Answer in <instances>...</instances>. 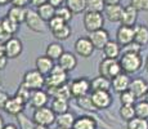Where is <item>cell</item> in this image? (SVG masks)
<instances>
[{
    "label": "cell",
    "mask_w": 148,
    "mask_h": 129,
    "mask_svg": "<svg viewBox=\"0 0 148 129\" xmlns=\"http://www.w3.org/2000/svg\"><path fill=\"white\" fill-rule=\"evenodd\" d=\"M76 103H77V106L82 110H86V111H97V107L94 106V103H93L92 98H90V96H84V97H79V98H76Z\"/></svg>",
    "instance_id": "1f68e13d"
},
{
    "label": "cell",
    "mask_w": 148,
    "mask_h": 129,
    "mask_svg": "<svg viewBox=\"0 0 148 129\" xmlns=\"http://www.w3.org/2000/svg\"><path fill=\"white\" fill-rule=\"evenodd\" d=\"M48 93L50 94L54 98H63V99H70L72 97L71 93V87L70 84H63L59 85V87H54V88H48Z\"/></svg>",
    "instance_id": "ffe728a7"
},
{
    "label": "cell",
    "mask_w": 148,
    "mask_h": 129,
    "mask_svg": "<svg viewBox=\"0 0 148 129\" xmlns=\"http://www.w3.org/2000/svg\"><path fill=\"white\" fill-rule=\"evenodd\" d=\"M71 32H72V31H71V27L68 26V23H64L61 28L53 31L52 34H53V36L57 40H61V41H63V40H67L68 38H70Z\"/></svg>",
    "instance_id": "d590c367"
},
{
    "label": "cell",
    "mask_w": 148,
    "mask_h": 129,
    "mask_svg": "<svg viewBox=\"0 0 148 129\" xmlns=\"http://www.w3.org/2000/svg\"><path fill=\"white\" fill-rule=\"evenodd\" d=\"M130 4L138 10H148V0H130Z\"/></svg>",
    "instance_id": "ee69618b"
},
{
    "label": "cell",
    "mask_w": 148,
    "mask_h": 129,
    "mask_svg": "<svg viewBox=\"0 0 148 129\" xmlns=\"http://www.w3.org/2000/svg\"><path fill=\"white\" fill-rule=\"evenodd\" d=\"M12 5H17V7H27L31 3V0H10Z\"/></svg>",
    "instance_id": "c3c4849f"
},
{
    "label": "cell",
    "mask_w": 148,
    "mask_h": 129,
    "mask_svg": "<svg viewBox=\"0 0 148 129\" xmlns=\"http://www.w3.org/2000/svg\"><path fill=\"white\" fill-rule=\"evenodd\" d=\"M66 83H67V71L63 70L59 65L54 66L53 70L45 77V85L48 88L59 87V85H63Z\"/></svg>",
    "instance_id": "3957f363"
},
{
    "label": "cell",
    "mask_w": 148,
    "mask_h": 129,
    "mask_svg": "<svg viewBox=\"0 0 148 129\" xmlns=\"http://www.w3.org/2000/svg\"><path fill=\"white\" fill-rule=\"evenodd\" d=\"M50 107L57 115H61V114H64L68 111V101L63 98H54Z\"/></svg>",
    "instance_id": "4dcf8cb0"
},
{
    "label": "cell",
    "mask_w": 148,
    "mask_h": 129,
    "mask_svg": "<svg viewBox=\"0 0 148 129\" xmlns=\"http://www.w3.org/2000/svg\"><path fill=\"white\" fill-rule=\"evenodd\" d=\"M4 48H5V56L8 58H17L23 50V44L18 38L12 36V38H9L4 43Z\"/></svg>",
    "instance_id": "9c48e42d"
},
{
    "label": "cell",
    "mask_w": 148,
    "mask_h": 129,
    "mask_svg": "<svg viewBox=\"0 0 148 129\" xmlns=\"http://www.w3.org/2000/svg\"><path fill=\"white\" fill-rule=\"evenodd\" d=\"M121 48L122 47L117 41L110 40L106 44V47L103 48L104 57H106V58H111V59H117L119 57L121 56Z\"/></svg>",
    "instance_id": "7402d4cb"
},
{
    "label": "cell",
    "mask_w": 148,
    "mask_h": 129,
    "mask_svg": "<svg viewBox=\"0 0 148 129\" xmlns=\"http://www.w3.org/2000/svg\"><path fill=\"white\" fill-rule=\"evenodd\" d=\"M56 119L57 114L52 110V107H47V106L36 108L32 116V120L36 124L45 125V127H50L53 123H56Z\"/></svg>",
    "instance_id": "277c9868"
},
{
    "label": "cell",
    "mask_w": 148,
    "mask_h": 129,
    "mask_svg": "<svg viewBox=\"0 0 148 129\" xmlns=\"http://www.w3.org/2000/svg\"><path fill=\"white\" fill-rule=\"evenodd\" d=\"M71 87V93H72L73 98H79V97L88 96L90 90H92V81L86 77H79L75 79L70 84Z\"/></svg>",
    "instance_id": "8992f818"
},
{
    "label": "cell",
    "mask_w": 148,
    "mask_h": 129,
    "mask_svg": "<svg viewBox=\"0 0 148 129\" xmlns=\"http://www.w3.org/2000/svg\"><path fill=\"white\" fill-rule=\"evenodd\" d=\"M26 14H27V8L26 7H17L12 5L9 10H8V17L16 21L17 23L21 25L22 22L26 21Z\"/></svg>",
    "instance_id": "603a6c76"
},
{
    "label": "cell",
    "mask_w": 148,
    "mask_h": 129,
    "mask_svg": "<svg viewBox=\"0 0 148 129\" xmlns=\"http://www.w3.org/2000/svg\"><path fill=\"white\" fill-rule=\"evenodd\" d=\"M129 90H132L134 93V96L136 98H142L147 94L148 92V83L142 77H136V79H133L132 83H130Z\"/></svg>",
    "instance_id": "2e32d148"
},
{
    "label": "cell",
    "mask_w": 148,
    "mask_h": 129,
    "mask_svg": "<svg viewBox=\"0 0 148 129\" xmlns=\"http://www.w3.org/2000/svg\"><path fill=\"white\" fill-rule=\"evenodd\" d=\"M75 120L76 117L73 116V114L71 112H64V114H61V115H57V119H56V123L58 125V128H62V129H72L73 128V124H75Z\"/></svg>",
    "instance_id": "cb8c5ba5"
},
{
    "label": "cell",
    "mask_w": 148,
    "mask_h": 129,
    "mask_svg": "<svg viewBox=\"0 0 148 129\" xmlns=\"http://www.w3.org/2000/svg\"><path fill=\"white\" fill-rule=\"evenodd\" d=\"M45 3H48V0H31V4L34 5V7H40V5L45 4Z\"/></svg>",
    "instance_id": "816d5d0a"
},
{
    "label": "cell",
    "mask_w": 148,
    "mask_h": 129,
    "mask_svg": "<svg viewBox=\"0 0 148 129\" xmlns=\"http://www.w3.org/2000/svg\"><path fill=\"white\" fill-rule=\"evenodd\" d=\"M146 70H147V72H148V57H147V61H146Z\"/></svg>",
    "instance_id": "91938a15"
},
{
    "label": "cell",
    "mask_w": 148,
    "mask_h": 129,
    "mask_svg": "<svg viewBox=\"0 0 148 129\" xmlns=\"http://www.w3.org/2000/svg\"><path fill=\"white\" fill-rule=\"evenodd\" d=\"M4 121H3V117H1V115H0V129H3L4 128Z\"/></svg>",
    "instance_id": "680465c9"
},
{
    "label": "cell",
    "mask_w": 148,
    "mask_h": 129,
    "mask_svg": "<svg viewBox=\"0 0 148 129\" xmlns=\"http://www.w3.org/2000/svg\"><path fill=\"white\" fill-rule=\"evenodd\" d=\"M63 53H64L63 47L59 43H50L47 47V52H45V54L48 57H50L52 59H59Z\"/></svg>",
    "instance_id": "f1b7e54d"
},
{
    "label": "cell",
    "mask_w": 148,
    "mask_h": 129,
    "mask_svg": "<svg viewBox=\"0 0 148 129\" xmlns=\"http://www.w3.org/2000/svg\"><path fill=\"white\" fill-rule=\"evenodd\" d=\"M58 65L67 72H70V71L75 70L77 66V58L75 57V54L70 53V52H64L61 56V58L58 59Z\"/></svg>",
    "instance_id": "ac0fdd59"
},
{
    "label": "cell",
    "mask_w": 148,
    "mask_h": 129,
    "mask_svg": "<svg viewBox=\"0 0 148 129\" xmlns=\"http://www.w3.org/2000/svg\"><path fill=\"white\" fill-rule=\"evenodd\" d=\"M72 129H97V121L92 116H80L75 120Z\"/></svg>",
    "instance_id": "4316f807"
},
{
    "label": "cell",
    "mask_w": 148,
    "mask_h": 129,
    "mask_svg": "<svg viewBox=\"0 0 148 129\" xmlns=\"http://www.w3.org/2000/svg\"><path fill=\"white\" fill-rule=\"evenodd\" d=\"M17 120H18L21 129H36V123L34 120H30L23 112L17 115Z\"/></svg>",
    "instance_id": "f35d334b"
},
{
    "label": "cell",
    "mask_w": 148,
    "mask_h": 129,
    "mask_svg": "<svg viewBox=\"0 0 148 129\" xmlns=\"http://www.w3.org/2000/svg\"><path fill=\"white\" fill-rule=\"evenodd\" d=\"M116 41L121 47H126L130 43L134 41V27L121 25L116 32Z\"/></svg>",
    "instance_id": "8fae6325"
},
{
    "label": "cell",
    "mask_w": 148,
    "mask_h": 129,
    "mask_svg": "<svg viewBox=\"0 0 148 129\" xmlns=\"http://www.w3.org/2000/svg\"><path fill=\"white\" fill-rule=\"evenodd\" d=\"M135 114L138 117L148 119V102L147 101H139L135 103Z\"/></svg>",
    "instance_id": "60d3db41"
},
{
    "label": "cell",
    "mask_w": 148,
    "mask_h": 129,
    "mask_svg": "<svg viewBox=\"0 0 148 129\" xmlns=\"http://www.w3.org/2000/svg\"><path fill=\"white\" fill-rule=\"evenodd\" d=\"M25 103L23 101H22L19 97L14 96V97H9V99H8L7 105H5L4 107V111L5 112H8L9 115H19V114L23 112V108H25Z\"/></svg>",
    "instance_id": "4fadbf2b"
},
{
    "label": "cell",
    "mask_w": 148,
    "mask_h": 129,
    "mask_svg": "<svg viewBox=\"0 0 148 129\" xmlns=\"http://www.w3.org/2000/svg\"><path fill=\"white\" fill-rule=\"evenodd\" d=\"M49 28H50V31H56V30H58V28H61L62 26H63L64 23H67V22H64L62 18H59V17H57V16H54L52 19H50L49 22Z\"/></svg>",
    "instance_id": "7bdbcfd3"
},
{
    "label": "cell",
    "mask_w": 148,
    "mask_h": 129,
    "mask_svg": "<svg viewBox=\"0 0 148 129\" xmlns=\"http://www.w3.org/2000/svg\"><path fill=\"white\" fill-rule=\"evenodd\" d=\"M31 94H32V90H31L30 88L26 87V85H25L23 83H22V84L18 87V89H17L16 96H17V97H19V98H21L25 103H27V102H30Z\"/></svg>",
    "instance_id": "ab89813d"
},
{
    "label": "cell",
    "mask_w": 148,
    "mask_h": 129,
    "mask_svg": "<svg viewBox=\"0 0 148 129\" xmlns=\"http://www.w3.org/2000/svg\"><path fill=\"white\" fill-rule=\"evenodd\" d=\"M144 97H146V101L148 102V92H147V94H146V96H144Z\"/></svg>",
    "instance_id": "94428289"
},
{
    "label": "cell",
    "mask_w": 148,
    "mask_h": 129,
    "mask_svg": "<svg viewBox=\"0 0 148 129\" xmlns=\"http://www.w3.org/2000/svg\"><path fill=\"white\" fill-rule=\"evenodd\" d=\"M26 25L31 31L35 32H42L45 30V21L40 17V14L38 13V10L27 9L26 14Z\"/></svg>",
    "instance_id": "52a82bcc"
},
{
    "label": "cell",
    "mask_w": 148,
    "mask_h": 129,
    "mask_svg": "<svg viewBox=\"0 0 148 129\" xmlns=\"http://www.w3.org/2000/svg\"><path fill=\"white\" fill-rule=\"evenodd\" d=\"M136 97L134 96L132 90H125L120 93V101H121V105H135L136 103Z\"/></svg>",
    "instance_id": "b9f144b4"
},
{
    "label": "cell",
    "mask_w": 148,
    "mask_h": 129,
    "mask_svg": "<svg viewBox=\"0 0 148 129\" xmlns=\"http://www.w3.org/2000/svg\"><path fill=\"white\" fill-rule=\"evenodd\" d=\"M140 48H142V45L133 41V43H130L129 45H126V47H122L121 52H135V53H140Z\"/></svg>",
    "instance_id": "f6af8a7d"
},
{
    "label": "cell",
    "mask_w": 148,
    "mask_h": 129,
    "mask_svg": "<svg viewBox=\"0 0 148 129\" xmlns=\"http://www.w3.org/2000/svg\"><path fill=\"white\" fill-rule=\"evenodd\" d=\"M112 87V80L99 75L92 80V92L94 90H110Z\"/></svg>",
    "instance_id": "484cf974"
},
{
    "label": "cell",
    "mask_w": 148,
    "mask_h": 129,
    "mask_svg": "<svg viewBox=\"0 0 148 129\" xmlns=\"http://www.w3.org/2000/svg\"><path fill=\"white\" fill-rule=\"evenodd\" d=\"M8 57L7 56H3V57H0V71L1 70H4L5 67H7V65H8Z\"/></svg>",
    "instance_id": "681fc988"
},
{
    "label": "cell",
    "mask_w": 148,
    "mask_h": 129,
    "mask_svg": "<svg viewBox=\"0 0 148 129\" xmlns=\"http://www.w3.org/2000/svg\"><path fill=\"white\" fill-rule=\"evenodd\" d=\"M120 116L124 120L129 121L133 117L136 116L135 114V105H121L120 107Z\"/></svg>",
    "instance_id": "836d02e7"
},
{
    "label": "cell",
    "mask_w": 148,
    "mask_h": 129,
    "mask_svg": "<svg viewBox=\"0 0 148 129\" xmlns=\"http://www.w3.org/2000/svg\"><path fill=\"white\" fill-rule=\"evenodd\" d=\"M134 41L142 47L148 44V27L143 25L134 26Z\"/></svg>",
    "instance_id": "d4e9b609"
},
{
    "label": "cell",
    "mask_w": 148,
    "mask_h": 129,
    "mask_svg": "<svg viewBox=\"0 0 148 129\" xmlns=\"http://www.w3.org/2000/svg\"><path fill=\"white\" fill-rule=\"evenodd\" d=\"M5 56V48H4V44L0 43V57Z\"/></svg>",
    "instance_id": "db71d44e"
},
{
    "label": "cell",
    "mask_w": 148,
    "mask_h": 129,
    "mask_svg": "<svg viewBox=\"0 0 148 129\" xmlns=\"http://www.w3.org/2000/svg\"><path fill=\"white\" fill-rule=\"evenodd\" d=\"M9 38H12V35H9V34L4 30L3 23H1V19H0V43H5Z\"/></svg>",
    "instance_id": "7dc6e473"
},
{
    "label": "cell",
    "mask_w": 148,
    "mask_h": 129,
    "mask_svg": "<svg viewBox=\"0 0 148 129\" xmlns=\"http://www.w3.org/2000/svg\"><path fill=\"white\" fill-rule=\"evenodd\" d=\"M35 66H36V70L40 71L44 76L48 75L54 67L53 59L50 58V57H48L47 54H45V56L38 57V59H36V62H35Z\"/></svg>",
    "instance_id": "44dd1931"
},
{
    "label": "cell",
    "mask_w": 148,
    "mask_h": 129,
    "mask_svg": "<svg viewBox=\"0 0 148 129\" xmlns=\"http://www.w3.org/2000/svg\"><path fill=\"white\" fill-rule=\"evenodd\" d=\"M48 99H49V93L44 92L42 89H36V90H32L30 102H31V106H32V107L40 108V107L47 106Z\"/></svg>",
    "instance_id": "e0dca14e"
},
{
    "label": "cell",
    "mask_w": 148,
    "mask_h": 129,
    "mask_svg": "<svg viewBox=\"0 0 148 129\" xmlns=\"http://www.w3.org/2000/svg\"><path fill=\"white\" fill-rule=\"evenodd\" d=\"M64 3L73 14H79L86 10V0H66Z\"/></svg>",
    "instance_id": "f546056e"
},
{
    "label": "cell",
    "mask_w": 148,
    "mask_h": 129,
    "mask_svg": "<svg viewBox=\"0 0 148 129\" xmlns=\"http://www.w3.org/2000/svg\"><path fill=\"white\" fill-rule=\"evenodd\" d=\"M127 129H148V120L135 116L127 121Z\"/></svg>",
    "instance_id": "e575fe53"
},
{
    "label": "cell",
    "mask_w": 148,
    "mask_h": 129,
    "mask_svg": "<svg viewBox=\"0 0 148 129\" xmlns=\"http://www.w3.org/2000/svg\"><path fill=\"white\" fill-rule=\"evenodd\" d=\"M122 10L124 8L120 4H113V5H106L103 10L104 17L111 22H120L121 21V16H122Z\"/></svg>",
    "instance_id": "d6986e66"
},
{
    "label": "cell",
    "mask_w": 148,
    "mask_h": 129,
    "mask_svg": "<svg viewBox=\"0 0 148 129\" xmlns=\"http://www.w3.org/2000/svg\"><path fill=\"white\" fill-rule=\"evenodd\" d=\"M56 16L59 17V18H62L64 22L68 23V22L72 19L73 13L71 12V9L67 7V5H61V7L56 8Z\"/></svg>",
    "instance_id": "8d00e7d4"
},
{
    "label": "cell",
    "mask_w": 148,
    "mask_h": 129,
    "mask_svg": "<svg viewBox=\"0 0 148 129\" xmlns=\"http://www.w3.org/2000/svg\"><path fill=\"white\" fill-rule=\"evenodd\" d=\"M36 129H49L48 127H45V125H40V124H36Z\"/></svg>",
    "instance_id": "6f0895ef"
},
{
    "label": "cell",
    "mask_w": 148,
    "mask_h": 129,
    "mask_svg": "<svg viewBox=\"0 0 148 129\" xmlns=\"http://www.w3.org/2000/svg\"><path fill=\"white\" fill-rule=\"evenodd\" d=\"M119 62L122 67V71L126 74L138 72L142 68V65H143L140 53H135V52H121Z\"/></svg>",
    "instance_id": "6da1fadb"
},
{
    "label": "cell",
    "mask_w": 148,
    "mask_h": 129,
    "mask_svg": "<svg viewBox=\"0 0 148 129\" xmlns=\"http://www.w3.org/2000/svg\"><path fill=\"white\" fill-rule=\"evenodd\" d=\"M58 129H62V128H58Z\"/></svg>",
    "instance_id": "6125c7cd"
},
{
    "label": "cell",
    "mask_w": 148,
    "mask_h": 129,
    "mask_svg": "<svg viewBox=\"0 0 148 129\" xmlns=\"http://www.w3.org/2000/svg\"><path fill=\"white\" fill-rule=\"evenodd\" d=\"M10 0H0V7H3V5H5V4H8Z\"/></svg>",
    "instance_id": "9f6ffc18"
},
{
    "label": "cell",
    "mask_w": 148,
    "mask_h": 129,
    "mask_svg": "<svg viewBox=\"0 0 148 129\" xmlns=\"http://www.w3.org/2000/svg\"><path fill=\"white\" fill-rule=\"evenodd\" d=\"M106 5H113V4H120V0H104Z\"/></svg>",
    "instance_id": "f5cc1de1"
},
{
    "label": "cell",
    "mask_w": 148,
    "mask_h": 129,
    "mask_svg": "<svg viewBox=\"0 0 148 129\" xmlns=\"http://www.w3.org/2000/svg\"><path fill=\"white\" fill-rule=\"evenodd\" d=\"M3 129H18V128H17L14 124H5Z\"/></svg>",
    "instance_id": "11a10c76"
},
{
    "label": "cell",
    "mask_w": 148,
    "mask_h": 129,
    "mask_svg": "<svg viewBox=\"0 0 148 129\" xmlns=\"http://www.w3.org/2000/svg\"><path fill=\"white\" fill-rule=\"evenodd\" d=\"M64 1H66V0H48V3H50V4H52L53 7H56V8L61 7Z\"/></svg>",
    "instance_id": "f907efd6"
},
{
    "label": "cell",
    "mask_w": 148,
    "mask_h": 129,
    "mask_svg": "<svg viewBox=\"0 0 148 129\" xmlns=\"http://www.w3.org/2000/svg\"><path fill=\"white\" fill-rule=\"evenodd\" d=\"M84 27L88 32H93L99 28H103L104 25V14L102 12H90L86 10V13L84 14Z\"/></svg>",
    "instance_id": "7a4b0ae2"
},
{
    "label": "cell",
    "mask_w": 148,
    "mask_h": 129,
    "mask_svg": "<svg viewBox=\"0 0 148 129\" xmlns=\"http://www.w3.org/2000/svg\"><path fill=\"white\" fill-rule=\"evenodd\" d=\"M106 8L104 0H86V10L90 12H102Z\"/></svg>",
    "instance_id": "74e56055"
},
{
    "label": "cell",
    "mask_w": 148,
    "mask_h": 129,
    "mask_svg": "<svg viewBox=\"0 0 148 129\" xmlns=\"http://www.w3.org/2000/svg\"><path fill=\"white\" fill-rule=\"evenodd\" d=\"M38 13L45 22H49L56 16V7H53L50 3H45V4L38 7Z\"/></svg>",
    "instance_id": "83f0119b"
},
{
    "label": "cell",
    "mask_w": 148,
    "mask_h": 129,
    "mask_svg": "<svg viewBox=\"0 0 148 129\" xmlns=\"http://www.w3.org/2000/svg\"><path fill=\"white\" fill-rule=\"evenodd\" d=\"M23 83L26 87H28L31 90H36V89H41L45 85V77L44 75L38 70H31L27 71L23 76Z\"/></svg>",
    "instance_id": "5b68a950"
},
{
    "label": "cell",
    "mask_w": 148,
    "mask_h": 129,
    "mask_svg": "<svg viewBox=\"0 0 148 129\" xmlns=\"http://www.w3.org/2000/svg\"><path fill=\"white\" fill-rule=\"evenodd\" d=\"M90 98H92L97 110L108 108L112 105V97L110 94V90H94L90 94Z\"/></svg>",
    "instance_id": "ba28073f"
},
{
    "label": "cell",
    "mask_w": 148,
    "mask_h": 129,
    "mask_svg": "<svg viewBox=\"0 0 148 129\" xmlns=\"http://www.w3.org/2000/svg\"><path fill=\"white\" fill-rule=\"evenodd\" d=\"M138 9H135L132 4L124 7L122 10V16H121V25L124 26H130V27H134L136 23V19H138Z\"/></svg>",
    "instance_id": "5bb4252c"
},
{
    "label": "cell",
    "mask_w": 148,
    "mask_h": 129,
    "mask_svg": "<svg viewBox=\"0 0 148 129\" xmlns=\"http://www.w3.org/2000/svg\"><path fill=\"white\" fill-rule=\"evenodd\" d=\"M130 83H132V80H130V77H129V74L121 72L120 75H117L116 77L112 79V88H113V90L117 92V93H122V92L129 89Z\"/></svg>",
    "instance_id": "9a60e30c"
},
{
    "label": "cell",
    "mask_w": 148,
    "mask_h": 129,
    "mask_svg": "<svg viewBox=\"0 0 148 129\" xmlns=\"http://www.w3.org/2000/svg\"><path fill=\"white\" fill-rule=\"evenodd\" d=\"M8 99H9L8 93L0 89V110H4V107H5V105H7Z\"/></svg>",
    "instance_id": "bcb514c9"
},
{
    "label": "cell",
    "mask_w": 148,
    "mask_h": 129,
    "mask_svg": "<svg viewBox=\"0 0 148 129\" xmlns=\"http://www.w3.org/2000/svg\"><path fill=\"white\" fill-rule=\"evenodd\" d=\"M1 23H3V27H4V30L7 31L9 35H14V34L18 31L19 28V23H17L16 21H13L12 18H9V17H4V18L1 19Z\"/></svg>",
    "instance_id": "d6a6232c"
},
{
    "label": "cell",
    "mask_w": 148,
    "mask_h": 129,
    "mask_svg": "<svg viewBox=\"0 0 148 129\" xmlns=\"http://www.w3.org/2000/svg\"><path fill=\"white\" fill-rule=\"evenodd\" d=\"M94 45H93L92 40L89 38H79L75 41V52L79 54L80 57L88 58L93 54L94 52Z\"/></svg>",
    "instance_id": "30bf717a"
},
{
    "label": "cell",
    "mask_w": 148,
    "mask_h": 129,
    "mask_svg": "<svg viewBox=\"0 0 148 129\" xmlns=\"http://www.w3.org/2000/svg\"><path fill=\"white\" fill-rule=\"evenodd\" d=\"M89 39L92 40V43H93L95 49L103 50V48L106 47V44L110 41V34H108V31L104 30V28H99V30L90 32Z\"/></svg>",
    "instance_id": "7c38bea8"
}]
</instances>
